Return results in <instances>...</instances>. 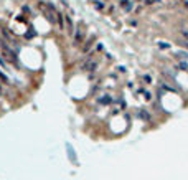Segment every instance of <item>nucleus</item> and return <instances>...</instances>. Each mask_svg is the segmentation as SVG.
Wrapping results in <instances>:
<instances>
[{
	"instance_id": "8",
	"label": "nucleus",
	"mask_w": 188,
	"mask_h": 180,
	"mask_svg": "<svg viewBox=\"0 0 188 180\" xmlns=\"http://www.w3.org/2000/svg\"><path fill=\"white\" fill-rule=\"evenodd\" d=\"M0 81L3 83V84H10V79H8V76L5 75L2 69H0Z\"/></svg>"
},
{
	"instance_id": "15",
	"label": "nucleus",
	"mask_w": 188,
	"mask_h": 180,
	"mask_svg": "<svg viewBox=\"0 0 188 180\" xmlns=\"http://www.w3.org/2000/svg\"><path fill=\"white\" fill-rule=\"evenodd\" d=\"M155 2H157V0H145V3H147V5H152V3H155Z\"/></svg>"
},
{
	"instance_id": "14",
	"label": "nucleus",
	"mask_w": 188,
	"mask_h": 180,
	"mask_svg": "<svg viewBox=\"0 0 188 180\" xmlns=\"http://www.w3.org/2000/svg\"><path fill=\"white\" fill-rule=\"evenodd\" d=\"M0 65H2V66H7V63H5V60H3V58L0 56Z\"/></svg>"
},
{
	"instance_id": "7",
	"label": "nucleus",
	"mask_w": 188,
	"mask_h": 180,
	"mask_svg": "<svg viewBox=\"0 0 188 180\" xmlns=\"http://www.w3.org/2000/svg\"><path fill=\"white\" fill-rule=\"evenodd\" d=\"M121 7H122L125 12H130V8H132V2H130V0H122V2H121Z\"/></svg>"
},
{
	"instance_id": "17",
	"label": "nucleus",
	"mask_w": 188,
	"mask_h": 180,
	"mask_svg": "<svg viewBox=\"0 0 188 180\" xmlns=\"http://www.w3.org/2000/svg\"><path fill=\"white\" fill-rule=\"evenodd\" d=\"M3 94V89H2V84H0V96Z\"/></svg>"
},
{
	"instance_id": "12",
	"label": "nucleus",
	"mask_w": 188,
	"mask_h": 180,
	"mask_svg": "<svg viewBox=\"0 0 188 180\" xmlns=\"http://www.w3.org/2000/svg\"><path fill=\"white\" fill-rule=\"evenodd\" d=\"M94 7H96V8H99V10H102V8H104V3H102V2H97V0H96V2H94Z\"/></svg>"
},
{
	"instance_id": "1",
	"label": "nucleus",
	"mask_w": 188,
	"mask_h": 180,
	"mask_svg": "<svg viewBox=\"0 0 188 180\" xmlns=\"http://www.w3.org/2000/svg\"><path fill=\"white\" fill-rule=\"evenodd\" d=\"M84 40V30H83V23H78V27L73 31V45L74 46H79Z\"/></svg>"
},
{
	"instance_id": "13",
	"label": "nucleus",
	"mask_w": 188,
	"mask_h": 180,
	"mask_svg": "<svg viewBox=\"0 0 188 180\" xmlns=\"http://www.w3.org/2000/svg\"><path fill=\"white\" fill-rule=\"evenodd\" d=\"M111 101H112V99H111V98L107 96V98H102V99H101V104H109Z\"/></svg>"
},
{
	"instance_id": "4",
	"label": "nucleus",
	"mask_w": 188,
	"mask_h": 180,
	"mask_svg": "<svg viewBox=\"0 0 188 180\" xmlns=\"http://www.w3.org/2000/svg\"><path fill=\"white\" fill-rule=\"evenodd\" d=\"M58 25H59V30H65V15L61 12H56V18H55Z\"/></svg>"
},
{
	"instance_id": "11",
	"label": "nucleus",
	"mask_w": 188,
	"mask_h": 180,
	"mask_svg": "<svg viewBox=\"0 0 188 180\" xmlns=\"http://www.w3.org/2000/svg\"><path fill=\"white\" fill-rule=\"evenodd\" d=\"M159 48H162V50H168L170 43H167V41H159Z\"/></svg>"
},
{
	"instance_id": "16",
	"label": "nucleus",
	"mask_w": 188,
	"mask_h": 180,
	"mask_svg": "<svg viewBox=\"0 0 188 180\" xmlns=\"http://www.w3.org/2000/svg\"><path fill=\"white\" fill-rule=\"evenodd\" d=\"M145 99H147V101H150L152 98H150V93H145Z\"/></svg>"
},
{
	"instance_id": "2",
	"label": "nucleus",
	"mask_w": 188,
	"mask_h": 180,
	"mask_svg": "<svg viewBox=\"0 0 188 180\" xmlns=\"http://www.w3.org/2000/svg\"><path fill=\"white\" fill-rule=\"evenodd\" d=\"M96 68H97V61L93 58V55L86 56V60L81 63V69L83 71H96Z\"/></svg>"
},
{
	"instance_id": "3",
	"label": "nucleus",
	"mask_w": 188,
	"mask_h": 180,
	"mask_svg": "<svg viewBox=\"0 0 188 180\" xmlns=\"http://www.w3.org/2000/svg\"><path fill=\"white\" fill-rule=\"evenodd\" d=\"M0 33L3 35V40H7V41H10L12 45H13V43H17V41H15V38L12 37V33L8 31V28H0Z\"/></svg>"
},
{
	"instance_id": "5",
	"label": "nucleus",
	"mask_w": 188,
	"mask_h": 180,
	"mask_svg": "<svg viewBox=\"0 0 188 180\" xmlns=\"http://www.w3.org/2000/svg\"><path fill=\"white\" fill-rule=\"evenodd\" d=\"M175 58H177L178 61H187L188 60V53L187 51H177V53H175Z\"/></svg>"
},
{
	"instance_id": "6",
	"label": "nucleus",
	"mask_w": 188,
	"mask_h": 180,
	"mask_svg": "<svg viewBox=\"0 0 188 180\" xmlns=\"http://www.w3.org/2000/svg\"><path fill=\"white\" fill-rule=\"evenodd\" d=\"M137 114H139V117H142L144 121H150V114L147 112V109H139Z\"/></svg>"
},
{
	"instance_id": "10",
	"label": "nucleus",
	"mask_w": 188,
	"mask_h": 180,
	"mask_svg": "<svg viewBox=\"0 0 188 180\" xmlns=\"http://www.w3.org/2000/svg\"><path fill=\"white\" fill-rule=\"evenodd\" d=\"M180 35H181V37H183V38H185V40L188 41V28H187V27L180 28Z\"/></svg>"
},
{
	"instance_id": "9",
	"label": "nucleus",
	"mask_w": 188,
	"mask_h": 180,
	"mask_svg": "<svg viewBox=\"0 0 188 180\" xmlns=\"http://www.w3.org/2000/svg\"><path fill=\"white\" fill-rule=\"evenodd\" d=\"M93 40H94V38L87 40V41L84 43V46H83V53H86V51H89V50H91V46H93Z\"/></svg>"
}]
</instances>
